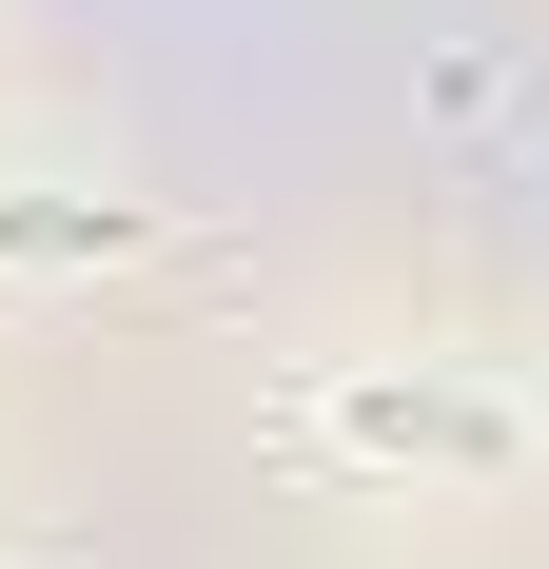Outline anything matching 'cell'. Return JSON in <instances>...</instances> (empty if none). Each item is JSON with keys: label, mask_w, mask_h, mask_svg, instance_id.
Listing matches in <instances>:
<instances>
[{"label": "cell", "mask_w": 549, "mask_h": 569, "mask_svg": "<svg viewBox=\"0 0 549 569\" xmlns=\"http://www.w3.org/2000/svg\"><path fill=\"white\" fill-rule=\"evenodd\" d=\"M333 452H353V471H510L530 412H510V393H451V373H353V393H333Z\"/></svg>", "instance_id": "6da1fadb"}, {"label": "cell", "mask_w": 549, "mask_h": 569, "mask_svg": "<svg viewBox=\"0 0 549 569\" xmlns=\"http://www.w3.org/2000/svg\"><path fill=\"white\" fill-rule=\"evenodd\" d=\"M158 236V197H0V256L40 276V256H138Z\"/></svg>", "instance_id": "7a4b0ae2"}]
</instances>
